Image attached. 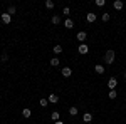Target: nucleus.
<instances>
[{
  "instance_id": "nucleus-1",
  "label": "nucleus",
  "mask_w": 126,
  "mask_h": 124,
  "mask_svg": "<svg viewBox=\"0 0 126 124\" xmlns=\"http://www.w3.org/2000/svg\"><path fill=\"white\" fill-rule=\"evenodd\" d=\"M114 57H116V55H114L113 50H106V54H104V62H106L108 66H111V64L114 62Z\"/></svg>"
},
{
  "instance_id": "nucleus-2",
  "label": "nucleus",
  "mask_w": 126,
  "mask_h": 124,
  "mask_svg": "<svg viewBox=\"0 0 126 124\" xmlns=\"http://www.w3.org/2000/svg\"><path fill=\"white\" fill-rule=\"evenodd\" d=\"M116 86H118V79H116V77H111V79L108 81V87H109V89L113 91V89H114Z\"/></svg>"
},
{
  "instance_id": "nucleus-3",
  "label": "nucleus",
  "mask_w": 126,
  "mask_h": 124,
  "mask_svg": "<svg viewBox=\"0 0 126 124\" xmlns=\"http://www.w3.org/2000/svg\"><path fill=\"white\" fill-rule=\"evenodd\" d=\"M78 50H79V54H84V55H86L87 52H89V47H87V44H81L78 47Z\"/></svg>"
},
{
  "instance_id": "nucleus-4",
  "label": "nucleus",
  "mask_w": 126,
  "mask_h": 124,
  "mask_svg": "<svg viewBox=\"0 0 126 124\" xmlns=\"http://www.w3.org/2000/svg\"><path fill=\"white\" fill-rule=\"evenodd\" d=\"M62 76L64 77H71L72 76V69H71V67H62Z\"/></svg>"
},
{
  "instance_id": "nucleus-5",
  "label": "nucleus",
  "mask_w": 126,
  "mask_h": 124,
  "mask_svg": "<svg viewBox=\"0 0 126 124\" xmlns=\"http://www.w3.org/2000/svg\"><path fill=\"white\" fill-rule=\"evenodd\" d=\"M0 19H2V22H3V24H5V25H7V24H10V22H12V17H10L9 14H2V17H0Z\"/></svg>"
},
{
  "instance_id": "nucleus-6",
  "label": "nucleus",
  "mask_w": 126,
  "mask_h": 124,
  "mask_svg": "<svg viewBox=\"0 0 126 124\" xmlns=\"http://www.w3.org/2000/svg\"><path fill=\"white\" fill-rule=\"evenodd\" d=\"M96 19H97V17H96V14H93V12H89V14L86 15V20L89 22V24H93V22H94Z\"/></svg>"
},
{
  "instance_id": "nucleus-7",
  "label": "nucleus",
  "mask_w": 126,
  "mask_h": 124,
  "mask_svg": "<svg viewBox=\"0 0 126 124\" xmlns=\"http://www.w3.org/2000/svg\"><path fill=\"white\" fill-rule=\"evenodd\" d=\"M82 121H84V123H91V121H93V114H91V112H84Z\"/></svg>"
},
{
  "instance_id": "nucleus-8",
  "label": "nucleus",
  "mask_w": 126,
  "mask_h": 124,
  "mask_svg": "<svg viewBox=\"0 0 126 124\" xmlns=\"http://www.w3.org/2000/svg\"><path fill=\"white\" fill-rule=\"evenodd\" d=\"M49 102H52V104H56V102H59V97H57V94H50L49 96V99H47Z\"/></svg>"
},
{
  "instance_id": "nucleus-9",
  "label": "nucleus",
  "mask_w": 126,
  "mask_h": 124,
  "mask_svg": "<svg viewBox=\"0 0 126 124\" xmlns=\"http://www.w3.org/2000/svg\"><path fill=\"white\" fill-rule=\"evenodd\" d=\"M94 72H96V74H104V67L97 64V66H94Z\"/></svg>"
},
{
  "instance_id": "nucleus-10",
  "label": "nucleus",
  "mask_w": 126,
  "mask_h": 124,
  "mask_svg": "<svg viewBox=\"0 0 126 124\" xmlns=\"http://www.w3.org/2000/svg\"><path fill=\"white\" fill-rule=\"evenodd\" d=\"M86 32H78V40H81L82 44H84V40H86Z\"/></svg>"
},
{
  "instance_id": "nucleus-11",
  "label": "nucleus",
  "mask_w": 126,
  "mask_h": 124,
  "mask_svg": "<svg viewBox=\"0 0 126 124\" xmlns=\"http://www.w3.org/2000/svg\"><path fill=\"white\" fill-rule=\"evenodd\" d=\"M113 7H114L116 10H121L123 9V2H121V0H116V2L113 3Z\"/></svg>"
},
{
  "instance_id": "nucleus-12",
  "label": "nucleus",
  "mask_w": 126,
  "mask_h": 124,
  "mask_svg": "<svg viewBox=\"0 0 126 124\" xmlns=\"http://www.w3.org/2000/svg\"><path fill=\"white\" fill-rule=\"evenodd\" d=\"M22 116H24V117H30V116H32V111H30L29 107H25V109L22 111Z\"/></svg>"
},
{
  "instance_id": "nucleus-13",
  "label": "nucleus",
  "mask_w": 126,
  "mask_h": 124,
  "mask_svg": "<svg viewBox=\"0 0 126 124\" xmlns=\"http://www.w3.org/2000/svg\"><path fill=\"white\" fill-rule=\"evenodd\" d=\"M78 112H79L78 107H69V114L72 116V117H74V116H78Z\"/></svg>"
},
{
  "instance_id": "nucleus-14",
  "label": "nucleus",
  "mask_w": 126,
  "mask_h": 124,
  "mask_svg": "<svg viewBox=\"0 0 126 124\" xmlns=\"http://www.w3.org/2000/svg\"><path fill=\"white\" fill-rule=\"evenodd\" d=\"M64 25H66V29H72V27H74V22H72L71 19H67L66 22H64Z\"/></svg>"
},
{
  "instance_id": "nucleus-15",
  "label": "nucleus",
  "mask_w": 126,
  "mask_h": 124,
  "mask_svg": "<svg viewBox=\"0 0 126 124\" xmlns=\"http://www.w3.org/2000/svg\"><path fill=\"white\" fill-rule=\"evenodd\" d=\"M46 9H49V10L54 9V2L52 0H46Z\"/></svg>"
},
{
  "instance_id": "nucleus-16",
  "label": "nucleus",
  "mask_w": 126,
  "mask_h": 124,
  "mask_svg": "<svg viewBox=\"0 0 126 124\" xmlns=\"http://www.w3.org/2000/svg\"><path fill=\"white\" fill-rule=\"evenodd\" d=\"M15 12H17V9H15V7H14V5H10V7H9V10H7V14H9L10 17H12V15H14V14H15Z\"/></svg>"
},
{
  "instance_id": "nucleus-17",
  "label": "nucleus",
  "mask_w": 126,
  "mask_h": 124,
  "mask_svg": "<svg viewBox=\"0 0 126 124\" xmlns=\"http://www.w3.org/2000/svg\"><path fill=\"white\" fill-rule=\"evenodd\" d=\"M116 96H118V92L114 91V89H113V91H109V94H108V97H109V99H116Z\"/></svg>"
},
{
  "instance_id": "nucleus-18",
  "label": "nucleus",
  "mask_w": 126,
  "mask_h": 124,
  "mask_svg": "<svg viewBox=\"0 0 126 124\" xmlns=\"http://www.w3.org/2000/svg\"><path fill=\"white\" fill-rule=\"evenodd\" d=\"M50 66L57 67V66H59V59H57V57H52V59H50Z\"/></svg>"
},
{
  "instance_id": "nucleus-19",
  "label": "nucleus",
  "mask_w": 126,
  "mask_h": 124,
  "mask_svg": "<svg viewBox=\"0 0 126 124\" xmlns=\"http://www.w3.org/2000/svg\"><path fill=\"white\" fill-rule=\"evenodd\" d=\"M52 24H54V25L61 24V17H59V15H54V17H52Z\"/></svg>"
},
{
  "instance_id": "nucleus-20",
  "label": "nucleus",
  "mask_w": 126,
  "mask_h": 124,
  "mask_svg": "<svg viewBox=\"0 0 126 124\" xmlns=\"http://www.w3.org/2000/svg\"><path fill=\"white\" fill-rule=\"evenodd\" d=\"M50 117H52L54 121H59V111H54V112L50 114Z\"/></svg>"
},
{
  "instance_id": "nucleus-21",
  "label": "nucleus",
  "mask_w": 126,
  "mask_h": 124,
  "mask_svg": "<svg viewBox=\"0 0 126 124\" xmlns=\"http://www.w3.org/2000/svg\"><path fill=\"white\" fill-rule=\"evenodd\" d=\"M109 19H111V15H109L108 12H106V14H103V22H108Z\"/></svg>"
},
{
  "instance_id": "nucleus-22",
  "label": "nucleus",
  "mask_w": 126,
  "mask_h": 124,
  "mask_svg": "<svg viewBox=\"0 0 126 124\" xmlns=\"http://www.w3.org/2000/svg\"><path fill=\"white\" fill-rule=\"evenodd\" d=\"M61 52H62V47L61 45H56L54 47V54H61Z\"/></svg>"
},
{
  "instance_id": "nucleus-23",
  "label": "nucleus",
  "mask_w": 126,
  "mask_h": 124,
  "mask_svg": "<svg viewBox=\"0 0 126 124\" xmlns=\"http://www.w3.org/2000/svg\"><path fill=\"white\" fill-rule=\"evenodd\" d=\"M94 3H96L97 7H103V5H104V3H106V2H104V0H96V2H94Z\"/></svg>"
},
{
  "instance_id": "nucleus-24",
  "label": "nucleus",
  "mask_w": 126,
  "mask_h": 124,
  "mask_svg": "<svg viewBox=\"0 0 126 124\" xmlns=\"http://www.w3.org/2000/svg\"><path fill=\"white\" fill-rule=\"evenodd\" d=\"M47 104H49V101H47V99H40V106H42V107H46Z\"/></svg>"
},
{
  "instance_id": "nucleus-25",
  "label": "nucleus",
  "mask_w": 126,
  "mask_h": 124,
  "mask_svg": "<svg viewBox=\"0 0 126 124\" xmlns=\"http://www.w3.org/2000/svg\"><path fill=\"white\" fill-rule=\"evenodd\" d=\"M62 14H64V15H69V14H71V9H69V7H64Z\"/></svg>"
},
{
  "instance_id": "nucleus-26",
  "label": "nucleus",
  "mask_w": 126,
  "mask_h": 124,
  "mask_svg": "<svg viewBox=\"0 0 126 124\" xmlns=\"http://www.w3.org/2000/svg\"><path fill=\"white\" fill-rule=\"evenodd\" d=\"M2 62H5V60H9V55H7V54H2Z\"/></svg>"
},
{
  "instance_id": "nucleus-27",
  "label": "nucleus",
  "mask_w": 126,
  "mask_h": 124,
  "mask_svg": "<svg viewBox=\"0 0 126 124\" xmlns=\"http://www.w3.org/2000/svg\"><path fill=\"white\" fill-rule=\"evenodd\" d=\"M54 124H64V123H62V121H56Z\"/></svg>"
},
{
  "instance_id": "nucleus-28",
  "label": "nucleus",
  "mask_w": 126,
  "mask_h": 124,
  "mask_svg": "<svg viewBox=\"0 0 126 124\" xmlns=\"http://www.w3.org/2000/svg\"><path fill=\"white\" fill-rule=\"evenodd\" d=\"M125 79H126V72H125Z\"/></svg>"
}]
</instances>
